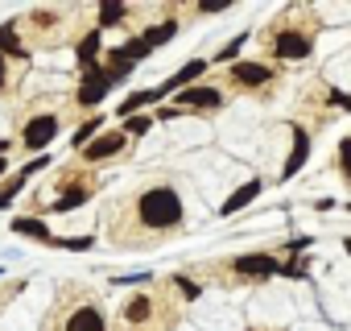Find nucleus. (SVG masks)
<instances>
[{
  "instance_id": "9",
  "label": "nucleus",
  "mask_w": 351,
  "mask_h": 331,
  "mask_svg": "<svg viewBox=\"0 0 351 331\" xmlns=\"http://www.w3.org/2000/svg\"><path fill=\"white\" fill-rule=\"evenodd\" d=\"M161 95H165V87H149V91H132V95H128V100L120 104V112H116V116H120V120H128V116H136L141 108H149V104H157Z\"/></svg>"
},
{
  "instance_id": "23",
  "label": "nucleus",
  "mask_w": 351,
  "mask_h": 331,
  "mask_svg": "<svg viewBox=\"0 0 351 331\" xmlns=\"http://www.w3.org/2000/svg\"><path fill=\"white\" fill-rule=\"evenodd\" d=\"M124 128H128V137H145V133L153 128V116H141V112H136V116L124 120Z\"/></svg>"
},
{
  "instance_id": "20",
  "label": "nucleus",
  "mask_w": 351,
  "mask_h": 331,
  "mask_svg": "<svg viewBox=\"0 0 351 331\" xmlns=\"http://www.w3.org/2000/svg\"><path fill=\"white\" fill-rule=\"evenodd\" d=\"M112 54H116V58H124V62H132V67H136V62H141V58H149V46H145V38H132V42H124V46H120V50H112Z\"/></svg>"
},
{
  "instance_id": "31",
  "label": "nucleus",
  "mask_w": 351,
  "mask_h": 331,
  "mask_svg": "<svg viewBox=\"0 0 351 331\" xmlns=\"http://www.w3.org/2000/svg\"><path fill=\"white\" fill-rule=\"evenodd\" d=\"M5 75H9V71H5V54H0V87H5Z\"/></svg>"
},
{
  "instance_id": "13",
  "label": "nucleus",
  "mask_w": 351,
  "mask_h": 331,
  "mask_svg": "<svg viewBox=\"0 0 351 331\" xmlns=\"http://www.w3.org/2000/svg\"><path fill=\"white\" fill-rule=\"evenodd\" d=\"M120 149H124V133L99 137V141H91V145H87V161H104V157H112V153H120Z\"/></svg>"
},
{
  "instance_id": "2",
  "label": "nucleus",
  "mask_w": 351,
  "mask_h": 331,
  "mask_svg": "<svg viewBox=\"0 0 351 331\" xmlns=\"http://www.w3.org/2000/svg\"><path fill=\"white\" fill-rule=\"evenodd\" d=\"M112 71H104V67H95V71H87V79H83V87H79V104L83 108H95V104H104L108 100V91H112Z\"/></svg>"
},
{
  "instance_id": "27",
  "label": "nucleus",
  "mask_w": 351,
  "mask_h": 331,
  "mask_svg": "<svg viewBox=\"0 0 351 331\" xmlns=\"http://www.w3.org/2000/svg\"><path fill=\"white\" fill-rule=\"evenodd\" d=\"M173 286H178V290H182L186 298H199V294H203V290H199V282H191V277H182V273L173 277Z\"/></svg>"
},
{
  "instance_id": "10",
  "label": "nucleus",
  "mask_w": 351,
  "mask_h": 331,
  "mask_svg": "<svg viewBox=\"0 0 351 331\" xmlns=\"http://www.w3.org/2000/svg\"><path fill=\"white\" fill-rule=\"evenodd\" d=\"M13 232H17V236H29V240H42V244H54L50 228H46L42 220H34V216H17V220H13Z\"/></svg>"
},
{
  "instance_id": "15",
  "label": "nucleus",
  "mask_w": 351,
  "mask_h": 331,
  "mask_svg": "<svg viewBox=\"0 0 351 331\" xmlns=\"http://www.w3.org/2000/svg\"><path fill=\"white\" fill-rule=\"evenodd\" d=\"M256 195H261V179L244 183V187H240V191H236V195H232V199H228L223 207H219V212H223V216H236V212H240V207H248V203H252Z\"/></svg>"
},
{
  "instance_id": "25",
  "label": "nucleus",
  "mask_w": 351,
  "mask_h": 331,
  "mask_svg": "<svg viewBox=\"0 0 351 331\" xmlns=\"http://www.w3.org/2000/svg\"><path fill=\"white\" fill-rule=\"evenodd\" d=\"M95 128H104V116H91V120H87V124L75 133V145H87V141L95 137Z\"/></svg>"
},
{
  "instance_id": "16",
  "label": "nucleus",
  "mask_w": 351,
  "mask_h": 331,
  "mask_svg": "<svg viewBox=\"0 0 351 331\" xmlns=\"http://www.w3.org/2000/svg\"><path fill=\"white\" fill-rule=\"evenodd\" d=\"M25 183H29V174H25V170H17L13 179H5V187H0V212H5V207H13V199L25 191Z\"/></svg>"
},
{
  "instance_id": "17",
  "label": "nucleus",
  "mask_w": 351,
  "mask_h": 331,
  "mask_svg": "<svg viewBox=\"0 0 351 331\" xmlns=\"http://www.w3.org/2000/svg\"><path fill=\"white\" fill-rule=\"evenodd\" d=\"M128 17V9L120 5V0H104V5H99V25L95 30H112V25H120Z\"/></svg>"
},
{
  "instance_id": "28",
  "label": "nucleus",
  "mask_w": 351,
  "mask_h": 331,
  "mask_svg": "<svg viewBox=\"0 0 351 331\" xmlns=\"http://www.w3.org/2000/svg\"><path fill=\"white\" fill-rule=\"evenodd\" d=\"M339 161H343V174L351 179V137H347V141L339 145Z\"/></svg>"
},
{
  "instance_id": "6",
  "label": "nucleus",
  "mask_w": 351,
  "mask_h": 331,
  "mask_svg": "<svg viewBox=\"0 0 351 331\" xmlns=\"http://www.w3.org/2000/svg\"><path fill=\"white\" fill-rule=\"evenodd\" d=\"M310 50H314V42L306 34H293V30L277 34V54L281 58H310Z\"/></svg>"
},
{
  "instance_id": "18",
  "label": "nucleus",
  "mask_w": 351,
  "mask_h": 331,
  "mask_svg": "<svg viewBox=\"0 0 351 331\" xmlns=\"http://www.w3.org/2000/svg\"><path fill=\"white\" fill-rule=\"evenodd\" d=\"M173 34H178V21H161V25L145 30V46H149V50H157V46L173 42Z\"/></svg>"
},
{
  "instance_id": "3",
  "label": "nucleus",
  "mask_w": 351,
  "mask_h": 331,
  "mask_svg": "<svg viewBox=\"0 0 351 331\" xmlns=\"http://www.w3.org/2000/svg\"><path fill=\"white\" fill-rule=\"evenodd\" d=\"M54 137H58V116H34L29 124H25V133H21V141H25V149H34V153H42L46 145H54Z\"/></svg>"
},
{
  "instance_id": "21",
  "label": "nucleus",
  "mask_w": 351,
  "mask_h": 331,
  "mask_svg": "<svg viewBox=\"0 0 351 331\" xmlns=\"http://www.w3.org/2000/svg\"><path fill=\"white\" fill-rule=\"evenodd\" d=\"M87 203V191L83 187H71L62 199H54V212H75V207H83Z\"/></svg>"
},
{
  "instance_id": "24",
  "label": "nucleus",
  "mask_w": 351,
  "mask_h": 331,
  "mask_svg": "<svg viewBox=\"0 0 351 331\" xmlns=\"http://www.w3.org/2000/svg\"><path fill=\"white\" fill-rule=\"evenodd\" d=\"M95 244V236H66V240H54V249H71V253H87Z\"/></svg>"
},
{
  "instance_id": "33",
  "label": "nucleus",
  "mask_w": 351,
  "mask_h": 331,
  "mask_svg": "<svg viewBox=\"0 0 351 331\" xmlns=\"http://www.w3.org/2000/svg\"><path fill=\"white\" fill-rule=\"evenodd\" d=\"M347 253H351V240H347Z\"/></svg>"
},
{
  "instance_id": "29",
  "label": "nucleus",
  "mask_w": 351,
  "mask_h": 331,
  "mask_svg": "<svg viewBox=\"0 0 351 331\" xmlns=\"http://www.w3.org/2000/svg\"><path fill=\"white\" fill-rule=\"evenodd\" d=\"M120 286H141V282H149V273H128V277H116Z\"/></svg>"
},
{
  "instance_id": "11",
  "label": "nucleus",
  "mask_w": 351,
  "mask_h": 331,
  "mask_svg": "<svg viewBox=\"0 0 351 331\" xmlns=\"http://www.w3.org/2000/svg\"><path fill=\"white\" fill-rule=\"evenodd\" d=\"M66 331H104V315L95 306H79L71 319H66Z\"/></svg>"
},
{
  "instance_id": "30",
  "label": "nucleus",
  "mask_w": 351,
  "mask_h": 331,
  "mask_svg": "<svg viewBox=\"0 0 351 331\" xmlns=\"http://www.w3.org/2000/svg\"><path fill=\"white\" fill-rule=\"evenodd\" d=\"M330 104H339V108H347V112H351V95H347V91H335V95H330Z\"/></svg>"
},
{
  "instance_id": "8",
  "label": "nucleus",
  "mask_w": 351,
  "mask_h": 331,
  "mask_svg": "<svg viewBox=\"0 0 351 331\" xmlns=\"http://www.w3.org/2000/svg\"><path fill=\"white\" fill-rule=\"evenodd\" d=\"M207 67H211L207 58H191V62H186L178 75H173V79H165V83H161V87H165V95H169V91H182V87H195V79H199Z\"/></svg>"
},
{
  "instance_id": "1",
  "label": "nucleus",
  "mask_w": 351,
  "mask_h": 331,
  "mask_svg": "<svg viewBox=\"0 0 351 331\" xmlns=\"http://www.w3.org/2000/svg\"><path fill=\"white\" fill-rule=\"evenodd\" d=\"M141 220L145 228H178L182 224V199L178 191H169V187H149L141 195Z\"/></svg>"
},
{
  "instance_id": "5",
  "label": "nucleus",
  "mask_w": 351,
  "mask_h": 331,
  "mask_svg": "<svg viewBox=\"0 0 351 331\" xmlns=\"http://www.w3.org/2000/svg\"><path fill=\"white\" fill-rule=\"evenodd\" d=\"M289 137H293V149H289V157H285V166H281V183H289L302 166H306V157H310V137H306V128H293Z\"/></svg>"
},
{
  "instance_id": "22",
  "label": "nucleus",
  "mask_w": 351,
  "mask_h": 331,
  "mask_svg": "<svg viewBox=\"0 0 351 331\" xmlns=\"http://www.w3.org/2000/svg\"><path fill=\"white\" fill-rule=\"evenodd\" d=\"M149 310H153V298H149V294H136V298L128 302V323H145Z\"/></svg>"
},
{
  "instance_id": "12",
  "label": "nucleus",
  "mask_w": 351,
  "mask_h": 331,
  "mask_svg": "<svg viewBox=\"0 0 351 331\" xmlns=\"http://www.w3.org/2000/svg\"><path fill=\"white\" fill-rule=\"evenodd\" d=\"M79 67H83V75L99 67V30H87V38L79 42Z\"/></svg>"
},
{
  "instance_id": "32",
  "label": "nucleus",
  "mask_w": 351,
  "mask_h": 331,
  "mask_svg": "<svg viewBox=\"0 0 351 331\" xmlns=\"http://www.w3.org/2000/svg\"><path fill=\"white\" fill-rule=\"evenodd\" d=\"M5 174H9V161H5V157H0V179H5Z\"/></svg>"
},
{
  "instance_id": "7",
  "label": "nucleus",
  "mask_w": 351,
  "mask_h": 331,
  "mask_svg": "<svg viewBox=\"0 0 351 331\" xmlns=\"http://www.w3.org/2000/svg\"><path fill=\"white\" fill-rule=\"evenodd\" d=\"M178 104L182 108H219L223 104V91L219 87H182Z\"/></svg>"
},
{
  "instance_id": "14",
  "label": "nucleus",
  "mask_w": 351,
  "mask_h": 331,
  "mask_svg": "<svg viewBox=\"0 0 351 331\" xmlns=\"http://www.w3.org/2000/svg\"><path fill=\"white\" fill-rule=\"evenodd\" d=\"M0 54H5V58H29L25 54V46H21V38H17V25L9 21V25H0Z\"/></svg>"
},
{
  "instance_id": "19",
  "label": "nucleus",
  "mask_w": 351,
  "mask_h": 331,
  "mask_svg": "<svg viewBox=\"0 0 351 331\" xmlns=\"http://www.w3.org/2000/svg\"><path fill=\"white\" fill-rule=\"evenodd\" d=\"M236 79H240V83L261 87V83H269V67H256V62H236Z\"/></svg>"
},
{
  "instance_id": "26",
  "label": "nucleus",
  "mask_w": 351,
  "mask_h": 331,
  "mask_svg": "<svg viewBox=\"0 0 351 331\" xmlns=\"http://www.w3.org/2000/svg\"><path fill=\"white\" fill-rule=\"evenodd\" d=\"M244 42H248V34H240L236 42H228V46L219 50V62H232V58H240V50H244Z\"/></svg>"
},
{
  "instance_id": "4",
  "label": "nucleus",
  "mask_w": 351,
  "mask_h": 331,
  "mask_svg": "<svg viewBox=\"0 0 351 331\" xmlns=\"http://www.w3.org/2000/svg\"><path fill=\"white\" fill-rule=\"evenodd\" d=\"M236 269H240V273H248V277H273V273H293L289 265H281V261H273V257H265V253H244V257H236Z\"/></svg>"
}]
</instances>
